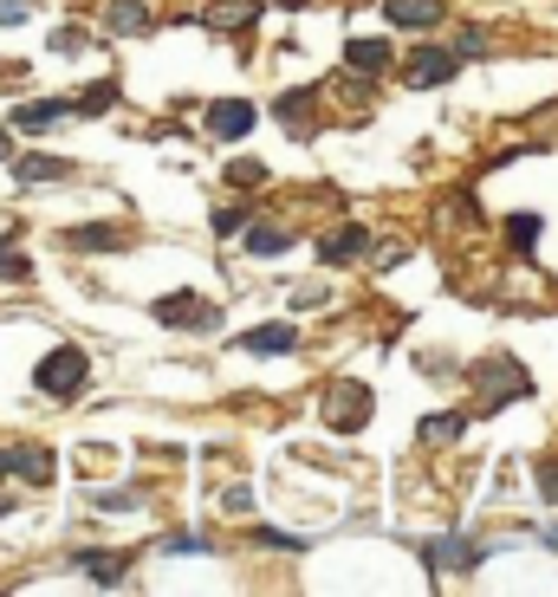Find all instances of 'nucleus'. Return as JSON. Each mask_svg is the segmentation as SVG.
Masks as SVG:
<instances>
[{
	"mask_svg": "<svg viewBox=\"0 0 558 597\" xmlns=\"http://www.w3.org/2000/svg\"><path fill=\"white\" fill-rule=\"evenodd\" d=\"M383 20L390 27H435L442 20V0H383Z\"/></svg>",
	"mask_w": 558,
	"mask_h": 597,
	"instance_id": "4468645a",
	"label": "nucleus"
},
{
	"mask_svg": "<svg viewBox=\"0 0 558 597\" xmlns=\"http://www.w3.org/2000/svg\"><path fill=\"white\" fill-rule=\"evenodd\" d=\"M364 415H371V390H358V383H337L332 397H325V422L332 429H364Z\"/></svg>",
	"mask_w": 558,
	"mask_h": 597,
	"instance_id": "423d86ee",
	"label": "nucleus"
},
{
	"mask_svg": "<svg viewBox=\"0 0 558 597\" xmlns=\"http://www.w3.org/2000/svg\"><path fill=\"white\" fill-rule=\"evenodd\" d=\"M344 59H351V72L376 78V72H390V66H397V46H390V39H351V46H344Z\"/></svg>",
	"mask_w": 558,
	"mask_h": 597,
	"instance_id": "1a4fd4ad",
	"label": "nucleus"
},
{
	"mask_svg": "<svg viewBox=\"0 0 558 597\" xmlns=\"http://www.w3.org/2000/svg\"><path fill=\"white\" fill-rule=\"evenodd\" d=\"M105 33H117V39L149 33V7L144 0H111V7H105Z\"/></svg>",
	"mask_w": 558,
	"mask_h": 597,
	"instance_id": "9b49d317",
	"label": "nucleus"
},
{
	"mask_svg": "<svg viewBox=\"0 0 558 597\" xmlns=\"http://www.w3.org/2000/svg\"><path fill=\"white\" fill-rule=\"evenodd\" d=\"M286 247H293L286 227H254V234H247V254H254V261H273V254H286Z\"/></svg>",
	"mask_w": 558,
	"mask_h": 597,
	"instance_id": "6ab92c4d",
	"label": "nucleus"
},
{
	"mask_svg": "<svg viewBox=\"0 0 558 597\" xmlns=\"http://www.w3.org/2000/svg\"><path fill=\"white\" fill-rule=\"evenodd\" d=\"M481 390H487V415H493V410H507L513 397H526L532 383H526V371L513 364V358H493V364L481 371Z\"/></svg>",
	"mask_w": 558,
	"mask_h": 597,
	"instance_id": "20e7f679",
	"label": "nucleus"
},
{
	"mask_svg": "<svg viewBox=\"0 0 558 597\" xmlns=\"http://www.w3.org/2000/svg\"><path fill=\"white\" fill-rule=\"evenodd\" d=\"M0 280H7V286H13V280H33V261H27V247H20L13 234L0 241Z\"/></svg>",
	"mask_w": 558,
	"mask_h": 597,
	"instance_id": "aec40b11",
	"label": "nucleus"
},
{
	"mask_svg": "<svg viewBox=\"0 0 558 597\" xmlns=\"http://www.w3.org/2000/svg\"><path fill=\"white\" fill-rule=\"evenodd\" d=\"M156 319L176 325V332H222V305H208L202 293H163L156 298Z\"/></svg>",
	"mask_w": 558,
	"mask_h": 597,
	"instance_id": "f03ea898",
	"label": "nucleus"
},
{
	"mask_svg": "<svg viewBox=\"0 0 558 597\" xmlns=\"http://www.w3.org/2000/svg\"><path fill=\"white\" fill-rule=\"evenodd\" d=\"M137 500H144L137 487H105V493H98V507H105V513H124V507H137Z\"/></svg>",
	"mask_w": 558,
	"mask_h": 597,
	"instance_id": "b1692460",
	"label": "nucleus"
},
{
	"mask_svg": "<svg viewBox=\"0 0 558 597\" xmlns=\"http://www.w3.org/2000/svg\"><path fill=\"white\" fill-rule=\"evenodd\" d=\"M59 117H72V98H33V105H13L20 130H52Z\"/></svg>",
	"mask_w": 558,
	"mask_h": 597,
	"instance_id": "f8f14e48",
	"label": "nucleus"
},
{
	"mask_svg": "<svg viewBox=\"0 0 558 597\" xmlns=\"http://www.w3.org/2000/svg\"><path fill=\"white\" fill-rule=\"evenodd\" d=\"M7 461H13L33 487H52V454H46V448H20V454H7Z\"/></svg>",
	"mask_w": 558,
	"mask_h": 597,
	"instance_id": "a211bd4d",
	"label": "nucleus"
},
{
	"mask_svg": "<svg viewBox=\"0 0 558 597\" xmlns=\"http://www.w3.org/2000/svg\"><path fill=\"white\" fill-rule=\"evenodd\" d=\"M358 254H371V234L351 222V227H337V234H325L319 241V261L325 266H337V261H358Z\"/></svg>",
	"mask_w": 558,
	"mask_h": 597,
	"instance_id": "9d476101",
	"label": "nucleus"
},
{
	"mask_svg": "<svg viewBox=\"0 0 558 597\" xmlns=\"http://www.w3.org/2000/svg\"><path fill=\"white\" fill-rule=\"evenodd\" d=\"M454 72H461V52H454V46H422V52H410V59H403V85H415V91L448 85Z\"/></svg>",
	"mask_w": 558,
	"mask_h": 597,
	"instance_id": "7ed1b4c3",
	"label": "nucleus"
},
{
	"mask_svg": "<svg viewBox=\"0 0 558 597\" xmlns=\"http://www.w3.org/2000/svg\"><path fill=\"white\" fill-rule=\"evenodd\" d=\"M78 571H91V585H124V571L130 559H117V552H72Z\"/></svg>",
	"mask_w": 558,
	"mask_h": 597,
	"instance_id": "2eb2a0df",
	"label": "nucleus"
},
{
	"mask_svg": "<svg viewBox=\"0 0 558 597\" xmlns=\"http://www.w3.org/2000/svg\"><path fill=\"white\" fill-rule=\"evenodd\" d=\"M13 176L20 183H59V176H72V163L66 156H13Z\"/></svg>",
	"mask_w": 558,
	"mask_h": 597,
	"instance_id": "dca6fc26",
	"label": "nucleus"
},
{
	"mask_svg": "<svg viewBox=\"0 0 558 597\" xmlns=\"http://www.w3.org/2000/svg\"><path fill=\"white\" fill-rule=\"evenodd\" d=\"M481 46H487V33H481V27H468V33L454 39V52H461V59H481Z\"/></svg>",
	"mask_w": 558,
	"mask_h": 597,
	"instance_id": "c756f323",
	"label": "nucleus"
},
{
	"mask_svg": "<svg viewBox=\"0 0 558 597\" xmlns=\"http://www.w3.org/2000/svg\"><path fill=\"white\" fill-rule=\"evenodd\" d=\"M305 105H312V91H286V98L273 105V117H280L286 130H305Z\"/></svg>",
	"mask_w": 558,
	"mask_h": 597,
	"instance_id": "5701e85b",
	"label": "nucleus"
},
{
	"mask_svg": "<svg viewBox=\"0 0 558 597\" xmlns=\"http://www.w3.org/2000/svg\"><path fill=\"white\" fill-rule=\"evenodd\" d=\"M293 344H298L293 325H254V332L241 337V351H254V358H286Z\"/></svg>",
	"mask_w": 558,
	"mask_h": 597,
	"instance_id": "ddd939ff",
	"label": "nucleus"
},
{
	"mask_svg": "<svg viewBox=\"0 0 558 597\" xmlns=\"http://www.w3.org/2000/svg\"><path fill=\"white\" fill-rule=\"evenodd\" d=\"M52 52H66V59L85 52V33H78V27H59V33H52Z\"/></svg>",
	"mask_w": 558,
	"mask_h": 597,
	"instance_id": "cd10ccee",
	"label": "nucleus"
},
{
	"mask_svg": "<svg viewBox=\"0 0 558 597\" xmlns=\"http://www.w3.org/2000/svg\"><path fill=\"white\" fill-rule=\"evenodd\" d=\"M208 227L227 241V234H241V227H247V208H215V222H208Z\"/></svg>",
	"mask_w": 558,
	"mask_h": 597,
	"instance_id": "a878e982",
	"label": "nucleus"
},
{
	"mask_svg": "<svg viewBox=\"0 0 558 597\" xmlns=\"http://www.w3.org/2000/svg\"><path fill=\"white\" fill-rule=\"evenodd\" d=\"M33 383L46 390V397H59V403H72L78 390L91 383V358H85L78 344H59V351H52V358H46V364L33 371Z\"/></svg>",
	"mask_w": 558,
	"mask_h": 597,
	"instance_id": "f257e3e1",
	"label": "nucleus"
},
{
	"mask_svg": "<svg viewBox=\"0 0 558 597\" xmlns=\"http://www.w3.org/2000/svg\"><path fill=\"white\" fill-rule=\"evenodd\" d=\"M422 565H429V571H474V565H481V546H474V539L442 532V539H429V546H422Z\"/></svg>",
	"mask_w": 558,
	"mask_h": 597,
	"instance_id": "39448f33",
	"label": "nucleus"
},
{
	"mask_svg": "<svg viewBox=\"0 0 558 597\" xmlns=\"http://www.w3.org/2000/svg\"><path fill=\"white\" fill-rule=\"evenodd\" d=\"M59 247H72V254H117V247H124V227H111V222L66 227V234H59Z\"/></svg>",
	"mask_w": 558,
	"mask_h": 597,
	"instance_id": "6e6552de",
	"label": "nucleus"
},
{
	"mask_svg": "<svg viewBox=\"0 0 558 597\" xmlns=\"http://www.w3.org/2000/svg\"><path fill=\"white\" fill-rule=\"evenodd\" d=\"M507 241H513V247H532V241H539V222H532V215H513V222H507Z\"/></svg>",
	"mask_w": 558,
	"mask_h": 597,
	"instance_id": "393cba45",
	"label": "nucleus"
},
{
	"mask_svg": "<svg viewBox=\"0 0 558 597\" xmlns=\"http://www.w3.org/2000/svg\"><path fill=\"white\" fill-rule=\"evenodd\" d=\"M163 552H208V539H195V532H169Z\"/></svg>",
	"mask_w": 558,
	"mask_h": 597,
	"instance_id": "c85d7f7f",
	"label": "nucleus"
},
{
	"mask_svg": "<svg viewBox=\"0 0 558 597\" xmlns=\"http://www.w3.org/2000/svg\"><path fill=\"white\" fill-rule=\"evenodd\" d=\"M7 474H13V461H7V448H0V481H7Z\"/></svg>",
	"mask_w": 558,
	"mask_h": 597,
	"instance_id": "2f4dec72",
	"label": "nucleus"
},
{
	"mask_svg": "<svg viewBox=\"0 0 558 597\" xmlns=\"http://www.w3.org/2000/svg\"><path fill=\"white\" fill-rule=\"evenodd\" d=\"M261 7H266V0H234V7H215V13H208V27H215V33H241V27H254V20H261Z\"/></svg>",
	"mask_w": 558,
	"mask_h": 597,
	"instance_id": "f3484780",
	"label": "nucleus"
},
{
	"mask_svg": "<svg viewBox=\"0 0 558 597\" xmlns=\"http://www.w3.org/2000/svg\"><path fill=\"white\" fill-rule=\"evenodd\" d=\"M461 429H468V415L442 410V415H429V422H422V442H454V435H461Z\"/></svg>",
	"mask_w": 558,
	"mask_h": 597,
	"instance_id": "4be33fe9",
	"label": "nucleus"
},
{
	"mask_svg": "<svg viewBox=\"0 0 558 597\" xmlns=\"http://www.w3.org/2000/svg\"><path fill=\"white\" fill-rule=\"evenodd\" d=\"M27 20H33L27 0H0V27H27Z\"/></svg>",
	"mask_w": 558,
	"mask_h": 597,
	"instance_id": "bb28decb",
	"label": "nucleus"
},
{
	"mask_svg": "<svg viewBox=\"0 0 558 597\" xmlns=\"http://www.w3.org/2000/svg\"><path fill=\"white\" fill-rule=\"evenodd\" d=\"M261 124V111L247 105V98H227V105H208V130L222 137V144H234V137H247Z\"/></svg>",
	"mask_w": 558,
	"mask_h": 597,
	"instance_id": "0eeeda50",
	"label": "nucleus"
},
{
	"mask_svg": "<svg viewBox=\"0 0 558 597\" xmlns=\"http://www.w3.org/2000/svg\"><path fill=\"white\" fill-rule=\"evenodd\" d=\"M111 105H117V85H111V78H105V85H91L85 98H72V111H78V117H105Z\"/></svg>",
	"mask_w": 558,
	"mask_h": 597,
	"instance_id": "412c9836",
	"label": "nucleus"
},
{
	"mask_svg": "<svg viewBox=\"0 0 558 597\" xmlns=\"http://www.w3.org/2000/svg\"><path fill=\"white\" fill-rule=\"evenodd\" d=\"M0 156H7V130H0Z\"/></svg>",
	"mask_w": 558,
	"mask_h": 597,
	"instance_id": "473e14b6",
	"label": "nucleus"
},
{
	"mask_svg": "<svg viewBox=\"0 0 558 597\" xmlns=\"http://www.w3.org/2000/svg\"><path fill=\"white\" fill-rule=\"evenodd\" d=\"M227 176H234V183H247V188H254V183H266V169H261V163H234Z\"/></svg>",
	"mask_w": 558,
	"mask_h": 597,
	"instance_id": "7c9ffc66",
	"label": "nucleus"
}]
</instances>
